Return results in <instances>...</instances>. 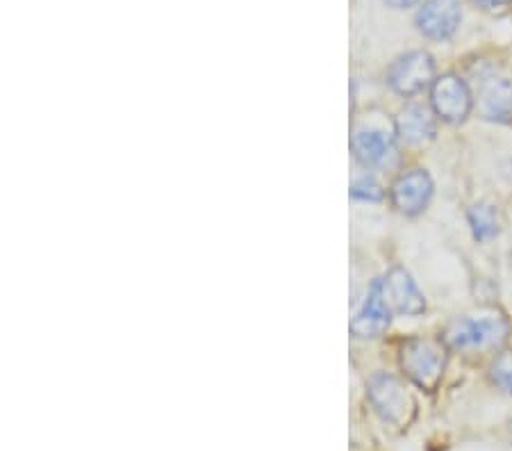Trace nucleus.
<instances>
[{"mask_svg":"<svg viewBox=\"0 0 512 451\" xmlns=\"http://www.w3.org/2000/svg\"><path fill=\"white\" fill-rule=\"evenodd\" d=\"M401 369L421 390L433 392L447 369V344L431 338L408 340L401 347Z\"/></svg>","mask_w":512,"mask_h":451,"instance_id":"f257e3e1","label":"nucleus"},{"mask_svg":"<svg viewBox=\"0 0 512 451\" xmlns=\"http://www.w3.org/2000/svg\"><path fill=\"white\" fill-rule=\"evenodd\" d=\"M508 331L503 317H460L447 326L442 340L449 349H490L506 342Z\"/></svg>","mask_w":512,"mask_h":451,"instance_id":"f03ea898","label":"nucleus"},{"mask_svg":"<svg viewBox=\"0 0 512 451\" xmlns=\"http://www.w3.org/2000/svg\"><path fill=\"white\" fill-rule=\"evenodd\" d=\"M367 395L371 406L376 408V413L381 415L385 422L396 426L410 422L412 410H415V401H412L406 385L396 379V376L383 372L374 374L367 383Z\"/></svg>","mask_w":512,"mask_h":451,"instance_id":"7ed1b4c3","label":"nucleus"},{"mask_svg":"<svg viewBox=\"0 0 512 451\" xmlns=\"http://www.w3.org/2000/svg\"><path fill=\"white\" fill-rule=\"evenodd\" d=\"M387 82L396 94L401 96H417L424 89L433 87L435 82V62L433 57L424 51H412L401 55L399 60L392 62L387 71Z\"/></svg>","mask_w":512,"mask_h":451,"instance_id":"20e7f679","label":"nucleus"},{"mask_svg":"<svg viewBox=\"0 0 512 451\" xmlns=\"http://www.w3.org/2000/svg\"><path fill=\"white\" fill-rule=\"evenodd\" d=\"M431 108L437 114V119L462 123L474 108V96L469 92L465 80L453 76V73H444V76L435 78L431 87Z\"/></svg>","mask_w":512,"mask_h":451,"instance_id":"39448f33","label":"nucleus"},{"mask_svg":"<svg viewBox=\"0 0 512 451\" xmlns=\"http://www.w3.org/2000/svg\"><path fill=\"white\" fill-rule=\"evenodd\" d=\"M381 292L387 308L396 315L417 317L426 310L424 294L419 292L417 283L412 281V276L406 272V269L401 267L390 269L381 281Z\"/></svg>","mask_w":512,"mask_h":451,"instance_id":"423d86ee","label":"nucleus"},{"mask_svg":"<svg viewBox=\"0 0 512 451\" xmlns=\"http://www.w3.org/2000/svg\"><path fill=\"white\" fill-rule=\"evenodd\" d=\"M462 21L458 0H426L417 12V28L424 37L444 41L456 35Z\"/></svg>","mask_w":512,"mask_h":451,"instance_id":"0eeeda50","label":"nucleus"},{"mask_svg":"<svg viewBox=\"0 0 512 451\" xmlns=\"http://www.w3.org/2000/svg\"><path fill=\"white\" fill-rule=\"evenodd\" d=\"M433 196V180L424 169H412L401 174L392 185V203L394 208L403 215L415 217L431 201Z\"/></svg>","mask_w":512,"mask_h":451,"instance_id":"6e6552de","label":"nucleus"},{"mask_svg":"<svg viewBox=\"0 0 512 451\" xmlns=\"http://www.w3.org/2000/svg\"><path fill=\"white\" fill-rule=\"evenodd\" d=\"M396 135L408 146L433 142L437 135V114L421 103L406 105L396 119Z\"/></svg>","mask_w":512,"mask_h":451,"instance_id":"1a4fd4ad","label":"nucleus"},{"mask_svg":"<svg viewBox=\"0 0 512 451\" xmlns=\"http://www.w3.org/2000/svg\"><path fill=\"white\" fill-rule=\"evenodd\" d=\"M392 322V310L387 308L381 292V281H376L374 287L369 290V297L365 306L358 313V317L351 322V333L355 338L369 340V338H381V335L390 328Z\"/></svg>","mask_w":512,"mask_h":451,"instance_id":"9d476101","label":"nucleus"},{"mask_svg":"<svg viewBox=\"0 0 512 451\" xmlns=\"http://www.w3.org/2000/svg\"><path fill=\"white\" fill-rule=\"evenodd\" d=\"M478 114L485 121L510 126L512 123V82L506 78L485 80L478 92Z\"/></svg>","mask_w":512,"mask_h":451,"instance_id":"9b49d317","label":"nucleus"},{"mask_svg":"<svg viewBox=\"0 0 512 451\" xmlns=\"http://www.w3.org/2000/svg\"><path fill=\"white\" fill-rule=\"evenodd\" d=\"M353 155L362 167H383L394 153V139L381 128H358L353 135Z\"/></svg>","mask_w":512,"mask_h":451,"instance_id":"f8f14e48","label":"nucleus"},{"mask_svg":"<svg viewBox=\"0 0 512 451\" xmlns=\"http://www.w3.org/2000/svg\"><path fill=\"white\" fill-rule=\"evenodd\" d=\"M469 226H472V233L478 242L492 240V237L499 235V212L490 203H476L467 212Z\"/></svg>","mask_w":512,"mask_h":451,"instance_id":"ddd939ff","label":"nucleus"},{"mask_svg":"<svg viewBox=\"0 0 512 451\" xmlns=\"http://www.w3.org/2000/svg\"><path fill=\"white\" fill-rule=\"evenodd\" d=\"M351 194H353V199H358V201H381L383 199V190H381V185L376 183L374 178H369V176H365V178H358L353 183V187H351Z\"/></svg>","mask_w":512,"mask_h":451,"instance_id":"4468645a","label":"nucleus"},{"mask_svg":"<svg viewBox=\"0 0 512 451\" xmlns=\"http://www.w3.org/2000/svg\"><path fill=\"white\" fill-rule=\"evenodd\" d=\"M478 7H483V10H499V7H506L510 5L512 0H474Z\"/></svg>","mask_w":512,"mask_h":451,"instance_id":"2eb2a0df","label":"nucleus"},{"mask_svg":"<svg viewBox=\"0 0 512 451\" xmlns=\"http://www.w3.org/2000/svg\"><path fill=\"white\" fill-rule=\"evenodd\" d=\"M383 3L394 7V10H408V7H415L419 0H383Z\"/></svg>","mask_w":512,"mask_h":451,"instance_id":"dca6fc26","label":"nucleus"},{"mask_svg":"<svg viewBox=\"0 0 512 451\" xmlns=\"http://www.w3.org/2000/svg\"><path fill=\"white\" fill-rule=\"evenodd\" d=\"M499 383L503 385V388L508 390V395L512 397V369H508V372H503V374H499Z\"/></svg>","mask_w":512,"mask_h":451,"instance_id":"f3484780","label":"nucleus"}]
</instances>
